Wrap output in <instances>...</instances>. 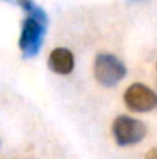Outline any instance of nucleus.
Masks as SVG:
<instances>
[{
  "label": "nucleus",
  "instance_id": "obj_1",
  "mask_svg": "<svg viewBox=\"0 0 157 159\" xmlns=\"http://www.w3.org/2000/svg\"><path fill=\"white\" fill-rule=\"evenodd\" d=\"M94 76L100 85L111 88L123 80L126 76V66L114 54L102 53L94 60Z\"/></svg>",
  "mask_w": 157,
  "mask_h": 159
},
{
  "label": "nucleus",
  "instance_id": "obj_6",
  "mask_svg": "<svg viewBox=\"0 0 157 159\" xmlns=\"http://www.w3.org/2000/svg\"><path fill=\"white\" fill-rule=\"evenodd\" d=\"M15 3H17L26 14L36 6V2H34V0H15Z\"/></svg>",
  "mask_w": 157,
  "mask_h": 159
},
{
  "label": "nucleus",
  "instance_id": "obj_5",
  "mask_svg": "<svg viewBox=\"0 0 157 159\" xmlns=\"http://www.w3.org/2000/svg\"><path fill=\"white\" fill-rule=\"evenodd\" d=\"M74 56L68 48H54L48 57V66L55 74L66 76L74 70Z\"/></svg>",
  "mask_w": 157,
  "mask_h": 159
},
{
  "label": "nucleus",
  "instance_id": "obj_2",
  "mask_svg": "<svg viewBox=\"0 0 157 159\" xmlns=\"http://www.w3.org/2000/svg\"><path fill=\"white\" fill-rule=\"evenodd\" d=\"M146 134V125L131 116L120 114L112 122V136L120 147L139 144Z\"/></svg>",
  "mask_w": 157,
  "mask_h": 159
},
{
  "label": "nucleus",
  "instance_id": "obj_3",
  "mask_svg": "<svg viewBox=\"0 0 157 159\" xmlns=\"http://www.w3.org/2000/svg\"><path fill=\"white\" fill-rule=\"evenodd\" d=\"M48 25L36 20L34 17H26L22 23V33L19 39V47L25 59L36 57L42 45H43V37L46 34Z\"/></svg>",
  "mask_w": 157,
  "mask_h": 159
},
{
  "label": "nucleus",
  "instance_id": "obj_7",
  "mask_svg": "<svg viewBox=\"0 0 157 159\" xmlns=\"http://www.w3.org/2000/svg\"><path fill=\"white\" fill-rule=\"evenodd\" d=\"M145 159H157V148H151V150L145 155Z\"/></svg>",
  "mask_w": 157,
  "mask_h": 159
},
{
  "label": "nucleus",
  "instance_id": "obj_8",
  "mask_svg": "<svg viewBox=\"0 0 157 159\" xmlns=\"http://www.w3.org/2000/svg\"><path fill=\"white\" fill-rule=\"evenodd\" d=\"M140 2H148V0H126L128 5H133V3H140Z\"/></svg>",
  "mask_w": 157,
  "mask_h": 159
},
{
  "label": "nucleus",
  "instance_id": "obj_9",
  "mask_svg": "<svg viewBox=\"0 0 157 159\" xmlns=\"http://www.w3.org/2000/svg\"><path fill=\"white\" fill-rule=\"evenodd\" d=\"M3 2H9V0H3Z\"/></svg>",
  "mask_w": 157,
  "mask_h": 159
},
{
  "label": "nucleus",
  "instance_id": "obj_4",
  "mask_svg": "<svg viewBox=\"0 0 157 159\" xmlns=\"http://www.w3.org/2000/svg\"><path fill=\"white\" fill-rule=\"evenodd\" d=\"M123 101L131 111L146 113L157 107V94L154 90H151L143 84H133L126 88Z\"/></svg>",
  "mask_w": 157,
  "mask_h": 159
}]
</instances>
